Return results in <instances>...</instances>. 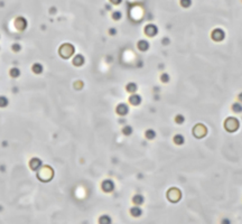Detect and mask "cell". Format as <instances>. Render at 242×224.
Listing matches in <instances>:
<instances>
[{
	"label": "cell",
	"instance_id": "cell-1",
	"mask_svg": "<svg viewBox=\"0 0 242 224\" xmlns=\"http://www.w3.org/2000/svg\"><path fill=\"white\" fill-rule=\"evenodd\" d=\"M54 176V170L49 166H42L40 169H38L37 177L42 182H49Z\"/></svg>",
	"mask_w": 242,
	"mask_h": 224
},
{
	"label": "cell",
	"instance_id": "cell-2",
	"mask_svg": "<svg viewBox=\"0 0 242 224\" xmlns=\"http://www.w3.org/2000/svg\"><path fill=\"white\" fill-rule=\"evenodd\" d=\"M240 128V121L235 117H229L224 121V129L228 132H235Z\"/></svg>",
	"mask_w": 242,
	"mask_h": 224
},
{
	"label": "cell",
	"instance_id": "cell-3",
	"mask_svg": "<svg viewBox=\"0 0 242 224\" xmlns=\"http://www.w3.org/2000/svg\"><path fill=\"white\" fill-rule=\"evenodd\" d=\"M74 52H75V47L73 46L72 44H68V43L63 44L58 49V53L63 58H70L71 56H73Z\"/></svg>",
	"mask_w": 242,
	"mask_h": 224
},
{
	"label": "cell",
	"instance_id": "cell-4",
	"mask_svg": "<svg viewBox=\"0 0 242 224\" xmlns=\"http://www.w3.org/2000/svg\"><path fill=\"white\" fill-rule=\"evenodd\" d=\"M225 37H226V34H225L224 29H222L220 27L214 28V29L212 30V33H211V38H212L213 42L221 43L224 40Z\"/></svg>",
	"mask_w": 242,
	"mask_h": 224
},
{
	"label": "cell",
	"instance_id": "cell-5",
	"mask_svg": "<svg viewBox=\"0 0 242 224\" xmlns=\"http://www.w3.org/2000/svg\"><path fill=\"white\" fill-rule=\"evenodd\" d=\"M167 197H168V199H169L170 202L176 203V202H178L179 199H182V193H181V190H177L176 187H173V188H170V190H168Z\"/></svg>",
	"mask_w": 242,
	"mask_h": 224
},
{
	"label": "cell",
	"instance_id": "cell-6",
	"mask_svg": "<svg viewBox=\"0 0 242 224\" xmlns=\"http://www.w3.org/2000/svg\"><path fill=\"white\" fill-rule=\"evenodd\" d=\"M115 188V182L110 179V178H106L104 181H102L101 183V190L104 193H112Z\"/></svg>",
	"mask_w": 242,
	"mask_h": 224
},
{
	"label": "cell",
	"instance_id": "cell-7",
	"mask_svg": "<svg viewBox=\"0 0 242 224\" xmlns=\"http://www.w3.org/2000/svg\"><path fill=\"white\" fill-rule=\"evenodd\" d=\"M144 33L147 35L148 37H155V36L158 35L159 29H158V27L155 25V24H148V25L145 26Z\"/></svg>",
	"mask_w": 242,
	"mask_h": 224
},
{
	"label": "cell",
	"instance_id": "cell-8",
	"mask_svg": "<svg viewBox=\"0 0 242 224\" xmlns=\"http://www.w3.org/2000/svg\"><path fill=\"white\" fill-rule=\"evenodd\" d=\"M200 132V135H199V137L197 138H203V137H205V135H206V132H208V130H206V128H205V126L204 124H202V123H197L195 127H194V129H193V133H194V136H197V133Z\"/></svg>",
	"mask_w": 242,
	"mask_h": 224
},
{
	"label": "cell",
	"instance_id": "cell-9",
	"mask_svg": "<svg viewBox=\"0 0 242 224\" xmlns=\"http://www.w3.org/2000/svg\"><path fill=\"white\" fill-rule=\"evenodd\" d=\"M115 112L119 114L120 117H124L129 113V106L127 103H119L115 108Z\"/></svg>",
	"mask_w": 242,
	"mask_h": 224
},
{
	"label": "cell",
	"instance_id": "cell-10",
	"mask_svg": "<svg viewBox=\"0 0 242 224\" xmlns=\"http://www.w3.org/2000/svg\"><path fill=\"white\" fill-rule=\"evenodd\" d=\"M141 102H142V97H141V95H139V94L136 93H132L130 97H129V103L131 104V106H138L141 104Z\"/></svg>",
	"mask_w": 242,
	"mask_h": 224
},
{
	"label": "cell",
	"instance_id": "cell-11",
	"mask_svg": "<svg viewBox=\"0 0 242 224\" xmlns=\"http://www.w3.org/2000/svg\"><path fill=\"white\" fill-rule=\"evenodd\" d=\"M15 27L18 30H25L27 28V20L24 17H17L15 19Z\"/></svg>",
	"mask_w": 242,
	"mask_h": 224
},
{
	"label": "cell",
	"instance_id": "cell-12",
	"mask_svg": "<svg viewBox=\"0 0 242 224\" xmlns=\"http://www.w3.org/2000/svg\"><path fill=\"white\" fill-rule=\"evenodd\" d=\"M43 166V163L42 160L37 158V157H34V158H31L29 161V167L33 170H36V172H38V169H40V167Z\"/></svg>",
	"mask_w": 242,
	"mask_h": 224
},
{
	"label": "cell",
	"instance_id": "cell-13",
	"mask_svg": "<svg viewBox=\"0 0 242 224\" xmlns=\"http://www.w3.org/2000/svg\"><path fill=\"white\" fill-rule=\"evenodd\" d=\"M129 213H130V215L132 217H140L142 215V208L140 207V205H135V206H132L130 210H129Z\"/></svg>",
	"mask_w": 242,
	"mask_h": 224
},
{
	"label": "cell",
	"instance_id": "cell-14",
	"mask_svg": "<svg viewBox=\"0 0 242 224\" xmlns=\"http://www.w3.org/2000/svg\"><path fill=\"white\" fill-rule=\"evenodd\" d=\"M137 48L140 52H147L149 48H150V44H149V42L146 40V39H140V40H138V43H137Z\"/></svg>",
	"mask_w": 242,
	"mask_h": 224
},
{
	"label": "cell",
	"instance_id": "cell-15",
	"mask_svg": "<svg viewBox=\"0 0 242 224\" xmlns=\"http://www.w3.org/2000/svg\"><path fill=\"white\" fill-rule=\"evenodd\" d=\"M72 63L74 66H76V67H80L82 65H84L85 63V57L82 54H76V55L74 56V58H73Z\"/></svg>",
	"mask_w": 242,
	"mask_h": 224
},
{
	"label": "cell",
	"instance_id": "cell-16",
	"mask_svg": "<svg viewBox=\"0 0 242 224\" xmlns=\"http://www.w3.org/2000/svg\"><path fill=\"white\" fill-rule=\"evenodd\" d=\"M173 141H174V144L176 145V146H183V145L185 144L186 139H185L184 135H182V133H176V135L173 137Z\"/></svg>",
	"mask_w": 242,
	"mask_h": 224
},
{
	"label": "cell",
	"instance_id": "cell-17",
	"mask_svg": "<svg viewBox=\"0 0 242 224\" xmlns=\"http://www.w3.org/2000/svg\"><path fill=\"white\" fill-rule=\"evenodd\" d=\"M231 111L235 114H241L242 113V103L239 101H235L231 104Z\"/></svg>",
	"mask_w": 242,
	"mask_h": 224
},
{
	"label": "cell",
	"instance_id": "cell-18",
	"mask_svg": "<svg viewBox=\"0 0 242 224\" xmlns=\"http://www.w3.org/2000/svg\"><path fill=\"white\" fill-rule=\"evenodd\" d=\"M132 203H133V205H142V204L145 203V197L144 195L141 194H136L132 196Z\"/></svg>",
	"mask_w": 242,
	"mask_h": 224
},
{
	"label": "cell",
	"instance_id": "cell-19",
	"mask_svg": "<svg viewBox=\"0 0 242 224\" xmlns=\"http://www.w3.org/2000/svg\"><path fill=\"white\" fill-rule=\"evenodd\" d=\"M137 90H138V85H137V83H135V82H129V83L126 85V91L129 92L130 94L136 93Z\"/></svg>",
	"mask_w": 242,
	"mask_h": 224
},
{
	"label": "cell",
	"instance_id": "cell-20",
	"mask_svg": "<svg viewBox=\"0 0 242 224\" xmlns=\"http://www.w3.org/2000/svg\"><path fill=\"white\" fill-rule=\"evenodd\" d=\"M156 136H157V133H156V131L154 130V129H147V130L145 131V137H146V139L154 140L156 138Z\"/></svg>",
	"mask_w": 242,
	"mask_h": 224
},
{
	"label": "cell",
	"instance_id": "cell-21",
	"mask_svg": "<svg viewBox=\"0 0 242 224\" xmlns=\"http://www.w3.org/2000/svg\"><path fill=\"white\" fill-rule=\"evenodd\" d=\"M121 132H122L124 136L129 137V136L132 135V132H133V128H132L131 126H129V124H126V126H123V128L121 129Z\"/></svg>",
	"mask_w": 242,
	"mask_h": 224
},
{
	"label": "cell",
	"instance_id": "cell-22",
	"mask_svg": "<svg viewBox=\"0 0 242 224\" xmlns=\"http://www.w3.org/2000/svg\"><path fill=\"white\" fill-rule=\"evenodd\" d=\"M174 121L176 124H183V123H185V121H186V118H185V115L184 114H176L174 118Z\"/></svg>",
	"mask_w": 242,
	"mask_h": 224
},
{
	"label": "cell",
	"instance_id": "cell-23",
	"mask_svg": "<svg viewBox=\"0 0 242 224\" xmlns=\"http://www.w3.org/2000/svg\"><path fill=\"white\" fill-rule=\"evenodd\" d=\"M43 70H44V67H43V65L40 63H35L33 66H31V71L35 73V74H40V73L43 72Z\"/></svg>",
	"mask_w": 242,
	"mask_h": 224
},
{
	"label": "cell",
	"instance_id": "cell-24",
	"mask_svg": "<svg viewBox=\"0 0 242 224\" xmlns=\"http://www.w3.org/2000/svg\"><path fill=\"white\" fill-rule=\"evenodd\" d=\"M111 222H112L111 217L109 215H106V214L102 215L101 217L99 219V223H101V224H110Z\"/></svg>",
	"mask_w": 242,
	"mask_h": 224
},
{
	"label": "cell",
	"instance_id": "cell-25",
	"mask_svg": "<svg viewBox=\"0 0 242 224\" xmlns=\"http://www.w3.org/2000/svg\"><path fill=\"white\" fill-rule=\"evenodd\" d=\"M160 81L163 82V83H169V81H170V75L168 74V73H166V72H163L160 74Z\"/></svg>",
	"mask_w": 242,
	"mask_h": 224
},
{
	"label": "cell",
	"instance_id": "cell-26",
	"mask_svg": "<svg viewBox=\"0 0 242 224\" xmlns=\"http://www.w3.org/2000/svg\"><path fill=\"white\" fill-rule=\"evenodd\" d=\"M9 74H10V76L11 77H13V79H16V77H18V76L20 75V70L17 67H13L10 71H9Z\"/></svg>",
	"mask_w": 242,
	"mask_h": 224
},
{
	"label": "cell",
	"instance_id": "cell-27",
	"mask_svg": "<svg viewBox=\"0 0 242 224\" xmlns=\"http://www.w3.org/2000/svg\"><path fill=\"white\" fill-rule=\"evenodd\" d=\"M111 17H112V19L115 21L120 20L121 18H122V13L121 11H119V10H115L113 13H112V15H111Z\"/></svg>",
	"mask_w": 242,
	"mask_h": 224
},
{
	"label": "cell",
	"instance_id": "cell-28",
	"mask_svg": "<svg viewBox=\"0 0 242 224\" xmlns=\"http://www.w3.org/2000/svg\"><path fill=\"white\" fill-rule=\"evenodd\" d=\"M9 104V100L8 97H4V95H1L0 97V108H6V106Z\"/></svg>",
	"mask_w": 242,
	"mask_h": 224
},
{
	"label": "cell",
	"instance_id": "cell-29",
	"mask_svg": "<svg viewBox=\"0 0 242 224\" xmlns=\"http://www.w3.org/2000/svg\"><path fill=\"white\" fill-rule=\"evenodd\" d=\"M179 4L183 8H190L192 6V0H179Z\"/></svg>",
	"mask_w": 242,
	"mask_h": 224
},
{
	"label": "cell",
	"instance_id": "cell-30",
	"mask_svg": "<svg viewBox=\"0 0 242 224\" xmlns=\"http://www.w3.org/2000/svg\"><path fill=\"white\" fill-rule=\"evenodd\" d=\"M108 33H109L110 36H115L117 33H118V30H117V28H115V27H111V28H109Z\"/></svg>",
	"mask_w": 242,
	"mask_h": 224
},
{
	"label": "cell",
	"instance_id": "cell-31",
	"mask_svg": "<svg viewBox=\"0 0 242 224\" xmlns=\"http://www.w3.org/2000/svg\"><path fill=\"white\" fill-rule=\"evenodd\" d=\"M161 44L164 45V46H168L170 44V39L168 37H164L163 39H161Z\"/></svg>",
	"mask_w": 242,
	"mask_h": 224
},
{
	"label": "cell",
	"instance_id": "cell-32",
	"mask_svg": "<svg viewBox=\"0 0 242 224\" xmlns=\"http://www.w3.org/2000/svg\"><path fill=\"white\" fill-rule=\"evenodd\" d=\"M74 86H75V89L76 90H81L82 88H83V82H82V81H77V82H75Z\"/></svg>",
	"mask_w": 242,
	"mask_h": 224
},
{
	"label": "cell",
	"instance_id": "cell-33",
	"mask_svg": "<svg viewBox=\"0 0 242 224\" xmlns=\"http://www.w3.org/2000/svg\"><path fill=\"white\" fill-rule=\"evenodd\" d=\"M11 48H13V52H20L21 46H20V44H13Z\"/></svg>",
	"mask_w": 242,
	"mask_h": 224
},
{
	"label": "cell",
	"instance_id": "cell-34",
	"mask_svg": "<svg viewBox=\"0 0 242 224\" xmlns=\"http://www.w3.org/2000/svg\"><path fill=\"white\" fill-rule=\"evenodd\" d=\"M109 1H110L111 4H115V6H118L122 2V0H109Z\"/></svg>",
	"mask_w": 242,
	"mask_h": 224
},
{
	"label": "cell",
	"instance_id": "cell-35",
	"mask_svg": "<svg viewBox=\"0 0 242 224\" xmlns=\"http://www.w3.org/2000/svg\"><path fill=\"white\" fill-rule=\"evenodd\" d=\"M237 101L241 102V103H242V91L238 94V95H237Z\"/></svg>",
	"mask_w": 242,
	"mask_h": 224
},
{
	"label": "cell",
	"instance_id": "cell-36",
	"mask_svg": "<svg viewBox=\"0 0 242 224\" xmlns=\"http://www.w3.org/2000/svg\"><path fill=\"white\" fill-rule=\"evenodd\" d=\"M221 223L230 224V223H231V220H229V219H222V220H221Z\"/></svg>",
	"mask_w": 242,
	"mask_h": 224
},
{
	"label": "cell",
	"instance_id": "cell-37",
	"mask_svg": "<svg viewBox=\"0 0 242 224\" xmlns=\"http://www.w3.org/2000/svg\"><path fill=\"white\" fill-rule=\"evenodd\" d=\"M106 10H111V4H106Z\"/></svg>",
	"mask_w": 242,
	"mask_h": 224
}]
</instances>
